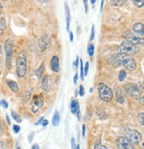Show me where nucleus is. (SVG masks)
Masks as SVG:
<instances>
[{
  "label": "nucleus",
  "mask_w": 144,
  "mask_h": 149,
  "mask_svg": "<svg viewBox=\"0 0 144 149\" xmlns=\"http://www.w3.org/2000/svg\"><path fill=\"white\" fill-rule=\"evenodd\" d=\"M94 149H108L104 145H103L100 141L96 142L95 146H94Z\"/></svg>",
  "instance_id": "25"
},
{
  "label": "nucleus",
  "mask_w": 144,
  "mask_h": 149,
  "mask_svg": "<svg viewBox=\"0 0 144 149\" xmlns=\"http://www.w3.org/2000/svg\"><path fill=\"white\" fill-rule=\"evenodd\" d=\"M2 53V49H1V45H0V54Z\"/></svg>",
  "instance_id": "54"
},
{
  "label": "nucleus",
  "mask_w": 144,
  "mask_h": 149,
  "mask_svg": "<svg viewBox=\"0 0 144 149\" xmlns=\"http://www.w3.org/2000/svg\"><path fill=\"white\" fill-rule=\"evenodd\" d=\"M138 119H139V122L140 124L144 126V113H140L138 115Z\"/></svg>",
  "instance_id": "30"
},
{
  "label": "nucleus",
  "mask_w": 144,
  "mask_h": 149,
  "mask_svg": "<svg viewBox=\"0 0 144 149\" xmlns=\"http://www.w3.org/2000/svg\"><path fill=\"white\" fill-rule=\"evenodd\" d=\"M96 1V0H90V3H91V5H95Z\"/></svg>",
  "instance_id": "51"
},
{
  "label": "nucleus",
  "mask_w": 144,
  "mask_h": 149,
  "mask_svg": "<svg viewBox=\"0 0 144 149\" xmlns=\"http://www.w3.org/2000/svg\"><path fill=\"white\" fill-rule=\"evenodd\" d=\"M3 133V128H2V125H1V122H0V136L2 135Z\"/></svg>",
  "instance_id": "49"
},
{
  "label": "nucleus",
  "mask_w": 144,
  "mask_h": 149,
  "mask_svg": "<svg viewBox=\"0 0 144 149\" xmlns=\"http://www.w3.org/2000/svg\"><path fill=\"white\" fill-rule=\"evenodd\" d=\"M7 85H8V86L12 89L13 92H15V93L18 92V90H19V86L17 85L16 82H14L13 80H7Z\"/></svg>",
  "instance_id": "19"
},
{
  "label": "nucleus",
  "mask_w": 144,
  "mask_h": 149,
  "mask_svg": "<svg viewBox=\"0 0 144 149\" xmlns=\"http://www.w3.org/2000/svg\"><path fill=\"white\" fill-rule=\"evenodd\" d=\"M50 66L53 72H59V59L57 56H54L51 58L50 61Z\"/></svg>",
  "instance_id": "14"
},
{
  "label": "nucleus",
  "mask_w": 144,
  "mask_h": 149,
  "mask_svg": "<svg viewBox=\"0 0 144 149\" xmlns=\"http://www.w3.org/2000/svg\"><path fill=\"white\" fill-rule=\"evenodd\" d=\"M116 145L119 149H135L134 143L130 141L127 137H120L116 141Z\"/></svg>",
  "instance_id": "10"
},
{
  "label": "nucleus",
  "mask_w": 144,
  "mask_h": 149,
  "mask_svg": "<svg viewBox=\"0 0 144 149\" xmlns=\"http://www.w3.org/2000/svg\"><path fill=\"white\" fill-rule=\"evenodd\" d=\"M83 4H84V8H85V13H88V11H89L88 0H83Z\"/></svg>",
  "instance_id": "34"
},
{
  "label": "nucleus",
  "mask_w": 144,
  "mask_h": 149,
  "mask_svg": "<svg viewBox=\"0 0 144 149\" xmlns=\"http://www.w3.org/2000/svg\"><path fill=\"white\" fill-rule=\"evenodd\" d=\"M32 149H39L38 144H34V145L32 146Z\"/></svg>",
  "instance_id": "46"
},
{
  "label": "nucleus",
  "mask_w": 144,
  "mask_h": 149,
  "mask_svg": "<svg viewBox=\"0 0 144 149\" xmlns=\"http://www.w3.org/2000/svg\"><path fill=\"white\" fill-rule=\"evenodd\" d=\"M59 121H60V116H59V113L57 110H56L54 112V115H53V117H52V125L54 126H57L59 124Z\"/></svg>",
  "instance_id": "18"
},
{
  "label": "nucleus",
  "mask_w": 144,
  "mask_h": 149,
  "mask_svg": "<svg viewBox=\"0 0 144 149\" xmlns=\"http://www.w3.org/2000/svg\"><path fill=\"white\" fill-rule=\"evenodd\" d=\"M110 2L112 6H120L122 5H124L127 0H110Z\"/></svg>",
  "instance_id": "21"
},
{
  "label": "nucleus",
  "mask_w": 144,
  "mask_h": 149,
  "mask_svg": "<svg viewBox=\"0 0 144 149\" xmlns=\"http://www.w3.org/2000/svg\"><path fill=\"white\" fill-rule=\"evenodd\" d=\"M79 94H80V96H83L84 95H85V91H84V86H82V85H80V89H79Z\"/></svg>",
  "instance_id": "33"
},
{
  "label": "nucleus",
  "mask_w": 144,
  "mask_h": 149,
  "mask_svg": "<svg viewBox=\"0 0 144 149\" xmlns=\"http://www.w3.org/2000/svg\"><path fill=\"white\" fill-rule=\"evenodd\" d=\"M75 149H80V146H79V145H76V147H75Z\"/></svg>",
  "instance_id": "53"
},
{
  "label": "nucleus",
  "mask_w": 144,
  "mask_h": 149,
  "mask_svg": "<svg viewBox=\"0 0 144 149\" xmlns=\"http://www.w3.org/2000/svg\"><path fill=\"white\" fill-rule=\"evenodd\" d=\"M89 68V63L87 62V63H86V65H85V67H84V76H87L88 75Z\"/></svg>",
  "instance_id": "31"
},
{
  "label": "nucleus",
  "mask_w": 144,
  "mask_h": 149,
  "mask_svg": "<svg viewBox=\"0 0 144 149\" xmlns=\"http://www.w3.org/2000/svg\"><path fill=\"white\" fill-rule=\"evenodd\" d=\"M134 5L138 7V8H141L144 6V0H132Z\"/></svg>",
  "instance_id": "22"
},
{
  "label": "nucleus",
  "mask_w": 144,
  "mask_h": 149,
  "mask_svg": "<svg viewBox=\"0 0 144 149\" xmlns=\"http://www.w3.org/2000/svg\"><path fill=\"white\" fill-rule=\"evenodd\" d=\"M85 132H86V126L85 125H82V136L83 137H85Z\"/></svg>",
  "instance_id": "44"
},
{
  "label": "nucleus",
  "mask_w": 144,
  "mask_h": 149,
  "mask_svg": "<svg viewBox=\"0 0 144 149\" xmlns=\"http://www.w3.org/2000/svg\"><path fill=\"white\" fill-rule=\"evenodd\" d=\"M65 11H66V30L69 31L70 28V20H71V15H70V10L69 6L66 3H65Z\"/></svg>",
  "instance_id": "15"
},
{
  "label": "nucleus",
  "mask_w": 144,
  "mask_h": 149,
  "mask_svg": "<svg viewBox=\"0 0 144 149\" xmlns=\"http://www.w3.org/2000/svg\"><path fill=\"white\" fill-rule=\"evenodd\" d=\"M69 38H70V42H73V34L71 31H69Z\"/></svg>",
  "instance_id": "41"
},
{
  "label": "nucleus",
  "mask_w": 144,
  "mask_h": 149,
  "mask_svg": "<svg viewBox=\"0 0 144 149\" xmlns=\"http://www.w3.org/2000/svg\"><path fill=\"white\" fill-rule=\"evenodd\" d=\"M94 51H95V47L93 44H89L88 47V54L89 56H92L94 55Z\"/></svg>",
  "instance_id": "28"
},
{
  "label": "nucleus",
  "mask_w": 144,
  "mask_h": 149,
  "mask_svg": "<svg viewBox=\"0 0 144 149\" xmlns=\"http://www.w3.org/2000/svg\"><path fill=\"white\" fill-rule=\"evenodd\" d=\"M50 46V38L47 35H43L41 36L39 40V49L41 51H45Z\"/></svg>",
  "instance_id": "11"
},
{
  "label": "nucleus",
  "mask_w": 144,
  "mask_h": 149,
  "mask_svg": "<svg viewBox=\"0 0 144 149\" xmlns=\"http://www.w3.org/2000/svg\"><path fill=\"white\" fill-rule=\"evenodd\" d=\"M2 9H3V7H2V5L0 4V13H1V12H2Z\"/></svg>",
  "instance_id": "52"
},
{
  "label": "nucleus",
  "mask_w": 144,
  "mask_h": 149,
  "mask_svg": "<svg viewBox=\"0 0 144 149\" xmlns=\"http://www.w3.org/2000/svg\"><path fill=\"white\" fill-rule=\"evenodd\" d=\"M127 77V73L124 70H121L119 73V80L120 81H124Z\"/></svg>",
  "instance_id": "26"
},
{
  "label": "nucleus",
  "mask_w": 144,
  "mask_h": 149,
  "mask_svg": "<svg viewBox=\"0 0 144 149\" xmlns=\"http://www.w3.org/2000/svg\"><path fill=\"white\" fill-rule=\"evenodd\" d=\"M43 119H44V118H43V116H42V117H41V118L39 119V120H38V121H37V122H36V124H35V125H38L39 124H42V122L43 121Z\"/></svg>",
  "instance_id": "40"
},
{
  "label": "nucleus",
  "mask_w": 144,
  "mask_h": 149,
  "mask_svg": "<svg viewBox=\"0 0 144 149\" xmlns=\"http://www.w3.org/2000/svg\"><path fill=\"white\" fill-rule=\"evenodd\" d=\"M0 104H1L5 109H6V108H8V104H7V102L5 101V100H2L1 102H0Z\"/></svg>",
  "instance_id": "37"
},
{
  "label": "nucleus",
  "mask_w": 144,
  "mask_h": 149,
  "mask_svg": "<svg viewBox=\"0 0 144 149\" xmlns=\"http://www.w3.org/2000/svg\"><path fill=\"white\" fill-rule=\"evenodd\" d=\"M133 30L134 32L141 36H144V24L137 22L133 26Z\"/></svg>",
  "instance_id": "13"
},
{
  "label": "nucleus",
  "mask_w": 144,
  "mask_h": 149,
  "mask_svg": "<svg viewBox=\"0 0 144 149\" xmlns=\"http://www.w3.org/2000/svg\"><path fill=\"white\" fill-rule=\"evenodd\" d=\"M118 51L119 53H122V54H126L128 56H133V55H136L139 51H140V48L138 47V45L133 44L127 41H124L119 47H118Z\"/></svg>",
  "instance_id": "2"
},
{
  "label": "nucleus",
  "mask_w": 144,
  "mask_h": 149,
  "mask_svg": "<svg viewBox=\"0 0 144 149\" xmlns=\"http://www.w3.org/2000/svg\"><path fill=\"white\" fill-rule=\"evenodd\" d=\"M48 124H49V121H48V120H44V119H43V121L42 122V125H43V127H45Z\"/></svg>",
  "instance_id": "42"
},
{
  "label": "nucleus",
  "mask_w": 144,
  "mask_h": 149,
  "mask_svg": "<svg viewBox=\"0 0 144 149\" xmlns=\"http://www.w3.org/2000/svg\"><path fill=\"white\" fill-rule=\"evenodd\" d=\"M16 72L19 78H24L27 73V59L23 53L20 55L16 62Z\"/></svg>",
  "instance_id": "3"
},
{
  "label": "nucleus",
  "mask_w": 144,
  "mask_h": 149,
  "mask_svg": "<svg viewBox=\"0 0 144 149\" xmlns=\"http://www.w3.org/2000/svg\"><path fill=\"white\" fill-rule=\"evenodd\" d=\"M3 147H4V144L0 141V149H3Z\"/></svg>",
  "instance_id": "50"
},
{
  "label": "nucleus",
  "mask_w": 144,
  "mask_h": 149,
  "mask_svg": "<svg viewBox=\"0 0 144 149\" xmlns=\"http://www.w3.org/2000/svg\"><path fill=\"white\" fill-rule=\"evenodd\" d=\"M79 63H80V58H79V56H76V60H75V62H74V65H75V67H78Z\"/></svg>",
  "instance_id": "39"
},
{
  "label": "nucleus",
  "mask_w": 144,
  "mask_h": 149,
  "mask_svg": "<svg viewBox=\"0 0 144 149\" xmlns=\"http://www.w3.org/2000/svg\"><path fill=\"white\" fill-rule=\"evenodd\" d=\"M124 38L126 39V41L135 44V45H144V37L138 36L136 34L131 33V32H126L123 35Z\"/></svg>",
  "instance_id": "7"
},
{
  "label": "nucleus",
  "mask_w": 144,
  "mask_h": 149,
  "mask_svg": "<svg viewBox=\"0 0 144 149\" xmlns=\"http://www.w3.org/2000/svg\"><path fill=\"white\" fill-rule=\"evenodd\" d=\"M30 95H31V91H26L23 95V102H27L28 101V99L30 98Z\"/></svg>",
  "instance_id": "27"
},
{
  "label": "nucleus",
  "mask_w": 144,
  "mask_h": 149,
  "mask_svg": "<svg viewBox=\"0 0 144 149\" xmlns=\"http://www.w3.org/2000/svg\"><path fill=\"white\" fill-rule=\"evenodd\" d=\"M80 79L81 80H84V66H83V61L82 60H80Z\"/></svg>",
  "instance_id": "29"
},
{
  "label": "nucleus",
  "mask_w": 144,
  "mask_h": 149,
  "mask_svg": "<svg viewBox=\"0 0 144 149\" xmlns=\"http://www.w3.org/2000/svg\"><path fill=\"white\" fill-rule=\"evenodd\" d=\"M70 109H71V112L73 114H76L78 110H80V107H79V102L77 100H73L72 102H71V106H70Z\"/></svg>",
  "instance_id": "16"
},
{
  "label": "nucleus",
  "mask_w": 144,
  "mask_h": 149,
  "mask_svg": "<svg viewBox=\"0 0 144 149\" xmlns=\"http://www.w3.org/2000/svg\"><path fill=\"white\" fill-rule=\"evenodd\" d=\"M103 5H104V0H102V1H101V5H100V12H102V11H103Z\"/></svg>",
  "instance_id": "45"
},
{
  "label": "nucleus",
  "mask_w": 144,
  "mask_h": 149,
  "mask_svg": "<svg viewBox=\"0 0 144 149\" xmlns=\"http://www.w3.org/2000/svg\"><path fill=\"white\" fill-rule=\"evenodd\" d=\"M94 38H95V26L92 25V27H91V35H90L89 40H90V41H93Z\"/></svg>",
  "instance_id": "32"
},
{
  "label": "nucleus",
  "mask_w": 144,
  "mask_h": 149,
  "mask_svg": "<svg viewBox=\"0 0 144 149\" xmlns=\"http://www.w3.org/2000/svg\"><path fill=\"white\" fill-rule=\"evenodd\" d=\"M5 50H6V67L7 69H11L12 67V58L13 52V41L12 39H7L5 42Z\"/></svg>",
  "instance_id": "5"
},
{
  "label": "nucleus",
  "mask_w": 144,
  "mask_h": 149,
  "mask_svg": "<svg viewBox=\"0 0 144 149\" xmlns=\"http://www.w3.org/2000/svg\"><path fill=\"white\" fill-rule=\"evenodd\" d=\"M6 27V21L5 18H0V36H2Z\"/></svg>",
  "instance_id": "20"
},
{
  "label": "nucleus",
  "mask_w": 144,
  "mask_h": 149,
  "mask_svg": "<svg viewBox=\"0 0 144 149\" xmlns=\"http://www.w3.org/2000/svg\"><path fill=\"white\" fill-rule=\"evenodd\" d=\"M139 100H140V102H141V103L144 105V96H141V98H140Z\"/></svg>",
  "instance_id": "47"
},
{
  "label": "nucleus",
  "mask_w": 144,
  "mask_h": 149,
  "mask_svg": "<svg viewBox=\"0 0 144 149\" xmlns=\"http://www.w3.org/2000/svg\"><path fill=\"white\" fill-rule=\"evenodd\" d=\"M41 88L46 92H49L51 89V80L49 75H45L44 78L43 79V81L41 83Z\"/></svg>",
  "instance_id": "12"
},
{
  "label": "nucleus",
  "mask_w": 144,
  "mask_h": 149,
  "mask_svg": "<svg viewBox=\"0 0 144 149\" xmlns=\"http://www.w3.org/2000/svg\"><path fill=\"white\" fill-rule=\"evenodd\" d=\"M17 149H21V148H20V147L19 146V147H17Z\"/></svg>",
  "instance_id": "55"
},
{
  "label": "nucleus",
  "mask_w": 144,
  "mask_h": 149,
  "mask_svg": "<svg viewBox=\"0 0 144 149\" xmlns=\"http://www.w3.org/2000/svg\"><path fill=\"white\" fill-rule=\"evenodd\" d=\"M116 99H117V102L120 103H124V102H125V98L123 96L122 91L120 87H118L116 90Z\"/></svg>",
  "instance_id": "17"
},
{
  "label": "nucleus",
  "mask_w": 144,
  "mask_h": 149,
  "mask_svg": "<svg viewBox=\"0 0 144 149\" xmlns=\"http://www.w3.org/2000/svg\"><path fill=\"white\" fill-rule=\"evenodd\" d=\"M98 94H99L101 100H103V102H110L113 97L111 89L103 83L98 84Z\"/></svg>",
  "instance_id": "4"
},
{
  "label": "nucleus",
  "mask_w": 144,
  "mask_h": 149,
  "mask_svg": "<svg viewBox=\"0 0 144 149\" xmlns=\"http://www.w3.org/2000/svg\"><path fill=\"white\" fill-rule=\"evenodd\" d=\"M125 89H126V92L134 99L139 100L141 97L142 91L141 90V88L135 84H127L125 86Z\"/></svg>",
  "instance_id": "6"
},
{
  "label": "nucleus",
  "mask_w": 144,
  "mask_h": 149,
  "mask_svg": "<svg viewBox=\"0 0 144 149\" xmlns=\"http://www.w3.org/2000/svg\"><path fill=\"white\" fill-rule=\"evenodd\" d=\"M43 95L42 94L38 95H35L33 97V101L31 103L32 113L36 114L40 110V109L43 107Z\"/></svg>",
  "instance_id": "9"
},
{
  "label": "nucleus",
  "mask_w": 144,
  "mask_h": 149,
  "mask_svg": "<svg viewBox=\"0 0 144 149\" xmlns=\"http://www.w3.org/2000/svg\"><path fill=\"white\" fill-rule=\"evenodd\" d=\"M71 145H72V148H73V149H75L76 144H75V139H74V138H72V139H71Z\"/></svg>",
  "instance_id": "38"
},
{
  "label": "nucleus",
  "mask_w": 144,
  "mask_h": 149,
  "mask_svg": "<svg viewBox=\"0 0 144 149\" xmlns=\"http://www.w3.org/2000/svg\"><path fill=\"white\" fill-rule=\"evenodd\" d=\"M4 1H6V0H4Z\"/></svg>",
  "instance_id": "57"
},
{
  "label": "nucleus",
  "mask_w": 144,
  "mask_h": 149,
  "mask_svg": "<svg viewBox=\"0 0 144 149\" xmlns=\"http://www.w3.org/2000/svg\"><path fill=\"white\" fill-rule=\"evenodd\" d=\"M142 146H143V147H144V143H143V144H142Z\"/></svg>",
  "instance_id": "56"
},
{
  "label": "nucleus",
  "mask_w": 144,
  "mask_h": 149,
  "mask_svg": "<svg viewBox=\"0 0 144 149\" xmlns=\"http://www.w3.org/2000/svg\"><path fill=\"white\" fill-rule=\"evenodd\" d=\"M111 64L115 67L123 66L128 71H134L136 68V63L134 59L128 55L122 54V53H117L111 56L110 58Z\"/></svg>",
  "instance_id": "1"
},
{
  "label": "nucleus",
  "mask_w": 144,
  "mask_h": 149,
  "mask_svg": "<svg viewBox=\"0 0 144 149\" xmlns=\"http://www.w3.org/2000/svg\"><path fill=\"white\" fill-rule=\"evenodd\" d=\"M43 72H44V64L43 63V64L40 65V67L36 71V75L37 77H40V76L43 74Z\"/></svg>",
  "instance_id": "24"
},
{
  "label": "nucleus",
  "mask_w": 144,
  "mask_h": 149,
  "mask_svg": "<svg viewBox=\"0 0 144 149\" xmlns=\"http://www.w3.org/2000/svg\"><path fill=\"white\" fill-rule=\"evenodd\" d=\"M6 121H7L8 125H11V121H10V118H9L8 115H6Z\"/></svg>",
  "instance_id": "48"
},
{
  "label": "nucleus",
  "mask_w": 144,
  "mask_h": 149,
  "mask_svg": "<svg viewBox=\"0 0 144 149\" xmlns=\"http://www.w3.org/2000/svg\"><path fill=\"white\" fill-rule=\"evenodd\" d=\"M125 135L130 141H132L134 144H138L141 140V135L136 130L127 128V129H125Z\"/></svg>",
  "instance_id": "8"
},
{
  "label": "nucleus",
  "mask_w": 144,
  "mask_h": 149,
  "mask_svg": "<svg viewBox=\"0 0 144 149\" xmlns=\"http://www.w3.org/2000/svg\"><path fill=\"white\" fill-rule=\"evenodd\" d=\"M13 132H14L15 133H19V132H20V127L19 125H13Z\"/></svg>",
  "instance_id": "35"
},
{
  "label": "nucleus",
  "mask_w": 144,
  "mask_h": 149,
  "mask_svg": "<svg viewBox=\"0 0 144 149\" xmlns=\"http://www.w3.org/2000/svg\"><path fill=\"white\" fill-rule=\"evenodd\" d=\"M77 80H78V74L75 73V75H74V77H73V83L76 84V83H77Z\"/></svg>",
  "instance_id": "43"
},
{
  "label": "nucleus",
  "mask_w": 144,
  "mask_h": 149,
  "mask_svg": "<svg viewBox=\"0 0 144 149\" xmlns=\"http://www.w3.org/2000/svg\"><path fill=\"white\" fill-rule=\"evenodd\" d=\"M11 115H12V117L14 119V120H15L17 123H20V122H21L20 116L18 113H16V112H14V111H12V112H11Z\"/></svg>",
  "instance_id": "23"
},
{
  "label": "nucleus",
  "mask_w": 144,
  "mask_h": 149,
  "mask_svg": "<svg viewBox=\"0 0 144 149\" xmlns=\"http://www.w3.org/2000/svg\"><path fill=\"white\" fill-rule=\"evenodd\" d=\"M34 136H35V132H31L29 135H28V142H29V143H31V142H32Z\"/></svg>",
  "instance_id": "36"
}]
</instances>
